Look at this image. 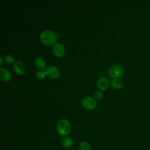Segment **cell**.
<instances>
[{"label": "cell", "mask_w": 150, "mask_h": 150, "mask_svg": "<svg viewBox=\"0 0 150 150\" xmlns=\"http://www.w3.org/2000/svg\"><path fill=\"white\" fill-rule=\"evenodd\" d=\"M0 59H1V64H2V57H1Z\"/></svg>", "instance_id": "obj_17"}, {"label": "cell", "mask_w": 150, "mask_h": 150, "mask_svg": "<svg viewBox=\"0 0 150 150\" xmlns=\"http://www.w3.org/2000/svg\"><path fill=\"white\" fill-rule=\"evenodd\" d=\"M13 67L16 73L19 75H22L25 72V66L21 61L15 62Z\"/></svg>", "instance_id": "obj_7"}, {"label": "cell", "mask_w": 150, "mask_h": 150, "mask_svg": "<svg viewBox=\"0 0 150 150\" xmlns=\"http://www.w3.org/2000/svg\"><path fill=\"white\" fill-rule=\"evenodd\" d=\"M61 144L64 148H70L73 145V140L70 137H65L62 138L61 141Z\"/></svg>", "instance_id": "obj_11"}, {"label": "cell", "mask_w": 150, "mask_h": 150, "mask_svg": "<svg viewBox=\"0 0 150 150\" xmlns=\"http://www.w3.org/2000/svg\"><path fill=\"white\" fill-rule=\"evenodd\" d=\"M71 126L69 121L65 118L61 119L57 123V131L58 134L62 136H65L69 134Z\"/></svg>", "instance_id": "obj_2"}, {"label": "cell", "mask_w": 150, "mask_h": 150, "mask_svg": "<svg viewBox=\"0 0 150 150\" xmlns=\"http://www.w3.org/2000/svg\"><path fill=\"white\" fill-rule=\"evenodd\" d=\"M36 67L40 70H46V67L45 65V62L42 57H37L34 61Z\"/></svg>", "instance_id": "obj_10"}, {"label": "cell", "mask_w": 150, "mask_h": 150, "mask_svg": "<svg viewBox=\"0 0 150 150\" xmlns=\"http://www.w3.org/2000/svg\"><path fill=\"white\" fill-rule=\"evenodd\" d=\"M111 86L115 89H119L122 86V82L118 78L112 79L111 80Z\"/></svg>", "instance_id": "obj_12"}, {"label": "cell", "mask_w": 150, "mask_h": 150, "mask_svg": "<svg viewBox=\"0 0 150 150\" xmlns=\"http://www.w3.org/2000/svg\"><path fill=\"white\" fill-rule=\"evenodd\" d=\"M45 71L46 75H47L51 79H56L60 75V71L59 69L53 65L49 66Z\"/></svg>", "instance_id": "obj_5"}, {"label": "cell", "mask_w": 150, "mask_h": 150, "mask_svg": "<svg viewBox=\"0 0 150 150\" xmlns=\"http://www.w3.org/2000/svg\"><path fill=\"white\" fill-rule=\"evenodd\" d=\"M79 150H90V146L89 144L85 141H81L79 145Z\"/></svg>", "instance_id": "obj_13"}, {"label": "cell", "mask_w": 150, "mask_h": 150, "mask_svg": "<svg viewBox=\"0 0 150 150\" xmlns=\"http://www.w3.org/2000/svg\"><path fill=\"white\" fill-rule=\"evenodd\" d=\"M103 93L101 91H96L94 93V97L96 99H97V100H100L103 97Z\"/></svg>", "instance_id": "obj_16"}, {"label": "cell", "mask_w": 150, "mask_h": 150, "mask_svg": "<svg viewBox=\"0 0 150 150\" xmlns=\"http://www.w3.org/2000/svg\"><path fill=\"white\" fill-rule=\"evenodd\" d=\"M97 87L101 90H105L108 86V80L106 77H101L98 79L97 83Z\"/></svg>", "instance_id": "obj_8"}, {"label": "cell", "mask_w": 150, "mask_h": 150, "mask_svg": "<svg viewBox=\"0 0 150 150\" xmlns=\"http://www.w3.org/2000/svg\"><path fill=\"white\" fill-rule=\"evenodd\" d=\"M46 76V73H45V71H43L42 70H39V71H38L36 72V76L38 79H43L45 78Z\"/></svg>", "instance_id": "obj_14"}, {"label": "cell", "mask_w": 150, "mask_h": 150, "mask_svg": "<svg viewBox=\"0 0 150 150\" xmlns=\"http://www.w3.org/2000/svg\"><path fill=\"white\" fill-rule=\"evenodd\" d=\"M123 73V67L119 64H115L112 65L108 71V74L112 79L120 77L122 76Z\"/></svg>", "instance_id": "obj_3"}, {"label": "cell", "mask_w": 150, "mask_h": 150, "mask_svg": "<svg viewBox=\"0 0 150 150\" xmlns=\"http://www.w3.org/2000/svg\"><path fill=\"white\" fill-rule=\"evenodd\" d=\"M40 40L46 45H52L56 40V35L51 30H45L40 35Z\"/></svg>", "instance_id": "obj_1"}, {"label": "cell", "mask_w": 150, "mask_h": 150, "mask_svg": "<svg viewBox=\"0 0 150 150\" xmlns=\"http://www.w3.org/2000/svg\"><path fill=\"white\" fill-rule=\"evenodd\" d=\"M11 77V73L9 71L4 67L0 69V78L3 81H8Z\"/></svg>", "instance_id": "obj_9"}, {"label": "cell", "mask_w": 150, "mask_h": 150, "mask_svg": "<svg viewBox=\"0 0 150 150\" xmlns=\"http://www.w3.org/2000/svg\"><path fill=\"white\" fill-rule=\"evenodd\" d=\"M5 60L8 63H12L14 62V58L11 54H6L5 57Z\"/></svg>", "instance_id": "obj_15"}, {"label": "cell", "mask_w": 150, "mask_h": 150, "mask_svg": "<svg viewBox=\"0 0 150 150\" xmlns=\"http://www.w3.org/2000/svg\"><path fill=\"white\" fill-rule=\"evenodd\" d=\"M81 104L86 109L93 110L96 107L97 101L94 98L91 97L86 96L82 98Z\"/></svg>", "instance_id": "obj_4"}, {"label": "cell", "mask_w": 150, "mask_h": 150, "mask_svg": "<svg viewBox=\"0 0 150 150\" xmlns=\"http://www.w3.org/2000/svg\"><path fill=\"white\" fill-rule=\"evenodd\" d=\"M52 50L53 53L57 57H62L65 53V48L64 46L60 43H56L54 44Z\"/></svg>", "instance_id": "obj_6"}]
</instances>
